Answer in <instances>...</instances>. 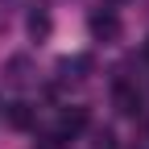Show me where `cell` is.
Instances as JSON below:
<instances>
[{
    "label": "cell",
    "mask_w": 149,
    "mask_h": 149,
    "mask_svg": "<svg viewBox=\"0 0 149 149\" xmlns=\"http://www.w3.org/2000/svg\"><path fill=\"white\" fill-rule=\"evenodd\" d=\"M83 128H87V112H83V108H74V112H66V116L58 120V133H54V137L66 141V137H74V133H83Z\"/></svg>",
    "instance_id": "4"
},
{
    "label": "cell",
    "mask_w": 149,
    "mask_h": 149,
    "mask_svg": "<svg viewBox=\"0 0 149 149\" xmlns=\"http://www.w3.org/2000/svg\"><path fill=\"white\" fill-rule=\"evenodd\" d=\"M0 4H4V8H17V4H21V0H0Z\"/></svg>",
    "instance_id": "7"
},
{
    "label": "cell",
    "mask_w": 149,
    "mask_h": 149,
    "mask_svg": "<svg viewBox=\"0 0 149 149\" xmlns=\"http://www.w3.org/2000/svg\"><path fill=\"white\" fill-rule=\"evenodd\" d=\"M29 37L33 42H42V37H50V17L37 8V13H29Z\"/></svg>",
    "instance_id": "6"
},
{
    "label": "cell",
    "mask_w": 149,
    "mask_h": 149,
    "mask_svg": "<svg viewBox=\"0 0 149 149\" xmlns=\"http://www.w3.org/2000/svg\"><path fill=\"white\" fill-rule=\"evenodd\" d=\"M112 104H116V112H120V116H137V112H141V91L133 87V83H116V87H112Z\"/></svg>",
    "instance_id": "3"
},
{
    "label": "cell",
    "mask_w": 149,
    "mask_h": 149,
    "mask_svg": "<svg viewBox=\"0 0 149 149\" xmlns=\"http://www.w3.org/2000/svg\"><path fill=\"white\" fill-rule=\"evenodd\" d=\"M4 83L17 87V91L37 83V70H33V58H29V54H13V58L4 62Z\"/></svg>",
    "instance_id": "1"
},
{
    "label": "cell",
    "mask_w": 149,
    "mask_h": 149,
    "mask_svg": "<svg viewBox=\"0 0 149 149\" xmlns=\"http://www.w3.org/2000/svg\"><path fill=\"white\" fill-rule=\"evenodd\" d=\"M87 29H91V37H95V42H120V17L116 13H91V21H87Z\"/></svg>",
    "instance_id": "2"
},
{
    "label": "cell",
    "mask_w": 149,
    "mask_h": 149,
    "mask_svg": "<svg viewBox=\"0 0 149 149\" xmlns=\"http://www.w3.org/2000/svg\"><path fill=\"white\" fill-rule=\"evenodd\" d=\"M8 124L13 128H29L33 124V108L29 104H8Z\"/></svg>",
    "instance_id": "5"
}]
</instances>
